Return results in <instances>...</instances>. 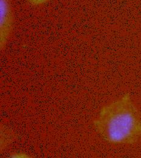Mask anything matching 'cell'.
<instances>
[{"mask_svg": "<svg viewBox=\"0 0 141 158\" xmlns=\"http://www.w3.org/2000/svg\"><path fill=\"white\" fill-rule=\"evenodd\" d=\"M94 126L111 143L134 144L141 139V113L129 93L103 106Z\"/></svg>", "mask_w": 141, "mask_h": 158, "instance_id": "6da1fadb", "label": "cell"}, {"mask_svg": "<svg viewBox=\"0 0 141 158\" xmlns=\"http://www.w3.org/2000/svg\"><path fill=\"white\" fill-rule=\"evenodd\" d=\"M14 18L10 0H0V45L2 51L14 28Z\"/></svg>", "mask_w": 141, "mask_h": 158, "instance_id": "7a4b0ae2", "label": "cell"}, {"mask_svg": "<svg viewBox=\"0 0 141 158\" xmlns=\"http://www.w3.org/2000/svg\"><path fill=\"white\" fill-rule=\"evenodd\" d=\"M31 4L34 6H39L44 2H47L48 0H27Z\"/></svg>", "mask_w": 141, "mask_h": 158, "instance_id": "3957f363", "label": "cell"}]
</instances>
